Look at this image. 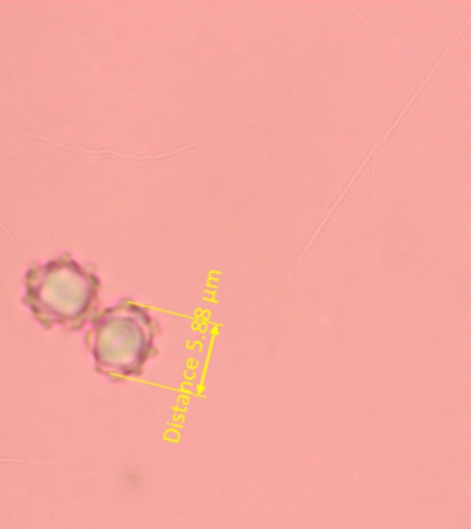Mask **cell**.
I'll list each match as a JSON object with an SVG mask.
<instances>
[{
    "label": "cell",
    "instance_id": "7a4b0ae2",
    "mask_svg": "<svg viewBox=\"0 0 471 529\" xmlns=\"http://www.w3.org/2000/svg\"><path fill=\"white\" fill-rule=\"evenodd\" d=\"M101 291L95 269L63 252L26 271L22 302L43 328L61 326L72 332L91 322L99 311Z\"/></svg>",
    "mask_w": 471,
    "mask_h": 529
},
{
    "label": "cell",
    "instance_id": "6da1fadb",
    "mask_svg": "<svg viewBox=\"0 0 471 529\" xmlns=\"http://www.w3.org/2000/svg\"><path fill=\"white\" fill-rule=\"evenodd\" d=\"M161 329L149 306L120 298L95 314L84 336L94 369L114 383L142 377L158 355Z\"/></svg>",
    "mask_w": 471,
    "mask_h": 529
}]
</instances>
